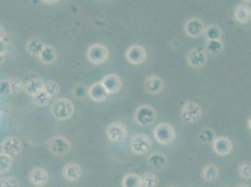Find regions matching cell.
Instances as JSON below:
<instances>
[{
	"label": "cell",
	"mask_w": 251,
	"mask_h": 187,
	"mask_svg": "<svg viewBox=\"0 0 251 187\" xmlns=\"http://www.w3.org/2000/svg\"><path fill=\"white\" fill-rule=\"evenodd\" d=\"M141 181L143 187H157L158 186V178L155 173H143L141 176Z\"/></svg>",
	"instance_id": "cell-28"
},
{
	"label": "cell",
	"mask_w": 251,
	"mask_h": 187,
	"mask_svg": "<svg viewBox=\"0 0 251 187\" xmlns=\"http://www.w3.org/2000/svg\"><path fill=\"white\" fill-rule=\"evenodd\" d=\"M153 147L152 140L145 134H136L130 141V149L137 156L148 154Z\"/></svg>",
	"instance_id": "cell-4"
},
{
	"label": "cell",
	"mask_w": 251,
	"mask_h": 187,
	"mask_svg": "<svg viewBox=\"0 0 251 187\" xmlns=\"http://www.w3.org/2000/svg\"><path fill=\"white\" fill-rule=\"evenodd\" d=\"M32 99H33L34 104L36 106H38V107H45V106H47L50 103L51 100H52L47 95V93L44 90H42V92H40L39 94L34 96Z\"/></svg>",
	"instance_id": "cell-30"
},
{
	"label": "cell",
	"mask_w": 251,
	"mask_h": 187,
	"mask_svg": "<svg viewBox=\"0 0 251 187\" xmlns=\"http://www.w3.org/2000/svg\"><path fill=\"white\" fill-rule=\"evenodd\" d=\"M107 139L112 143H120L125 141L127 137V129L125 124L121 122H112L109 124L105 130Z\"/></svg>",
	"instance_id": "cell-7"
},
{
	"label": "cell",
	"mask_w": 251,
	"mask_h": 187,
	"mask_svg": "<svg viewBox=\"0 0 251 187\" xmlns=\"http://www.w3.org/2000/svg\"><path fill=\"white\" fill-rule=\"evenodd\" d=\"M4 60H5V58H4V56L3 55H0V66L4 63Z\"/></svg>",
	"instance_id": "cell-39"
},
{
	"label": "cell",
	"mask_w": 251,
	"mask_h": 187,
	"mask_svg": "<svg viewBox=\"0 0 251 187\" xmlns=\"http://www.w3.org/2000/svg\"><path fill=\"white\" fill-rule=\"evenodd\" d=\"M39 58L43 64H46V65L54 64L57 59L56 49L51 45H45L41 55L39 56Z\"/></svg>",
	"instance_id": "cell-22"
},
{
	"label": "cell",
	"mask_w": 251,
	"mask_h": 187,
	"mask_svg": "<svg viewBox=\"0 0 251 187\" xmlns=\"http://www.w3.org/2000/svg\"><path fill=\"white\" fill-rule=\"evenodd\" d=\"M46 44L43 43V42L39 39H32L27 43V52L32 57H38L41 55L44 46Z\"/></svg>",
	"instance_id": "cell-23"
},
{
	"label": "cell",
	"mask_w": 251,
	"mask_h": 187,
	"mask_svg": "<svg viewBox=\"0 0 251 187\" xmlns=\"http://www.w3.org/2000/svg\"><path fill=\"white\" fill-rule=\"evenodd\" d=\"M73 96L78 100H83L87 96V89L82 85H78L73 89Z\"/></svg>",
	"instance_id": "cell-36"
},
{
	"label": "cell",
	"mask_w": 251,
	"mask_h": 187,
	"mask_svg": "<svg viewBox=\"0 0 251 187\" xmlns=\"http://www.w3.org/2000/svg\"><path fill=\"white\" fill-rule=\"evenodd\" d=\"M141 176L135 173H127L122 179V187H141Z\"/></svg>",
	"instance_id": "cell-26"
},
{
	"label": "cell",
	"mask_w": 251,
	"mask_h": 187,
	"mask_svg": "<svg viewBox=\"0 0 251 187\" xmlns=\"http://www.w3.org/2000/svg\"><path fill=\"white\" fill-rule=\"evenodd\" d=\"M239 175L245 179V180H250L251 178V162H243L238 169Z\"/></svg>",
	"instance_id": "cell-34"
},
{
	"label": "cell",
	"mask_w": 251,
	"mask_h": 187,
	"mask_svg": "<svg viewBox=\"0 0 251 187\" xmlns=\"http://www.w3.org/2000/svg\"><path fill=\"white\" fill-rule=\"evenodd\" d=\"M62 174L68 182H77L82 176V169L76 163H69L63 168Z\"/></svg>",
	"instance_id": "cell-18"
},
{
	"label": "cell",
	"mask_w": 251,
	"mask_h": 187,
	"mask_svg": "<svg viewBox=\"0 0 251 187\" xmlns=\"http://www.w3.org/2000/svg\"><path fill=\"white\" fill-rule=\"evenodd\" d=\"M154 137L157 142L162 145L173 144L176 138L174 128L168 123H161L154 129Z\"/></svg>",
	"instance_id": "cell-2"
},
{
	"label": "cell",
	"mask_w": 251,
	"mask_h": 187,
	"mask_svg": "<svg viewBox=\"0 0 251 187\" xmlns=\"http://www.w3.org/2000/svg\"><path fill=\"white\" fill-rule=\"evenodd\" d=\"M202 175L205 182L212 183V182L216 181L218 179V177L220 176V171L217 166H215L214 164H209L204 168Z\"/></svg>",
	"instance_id": "cell-25"
},
{
	"label": "cell",
	"mask_w": 251,
	"mask_h": 187,
	"mask_svg": "<svg viewBox=\"0 0 251 187\" xmlns=\"http://www.w3.org/2000/svg\"><path fill=\"white\" fill-rule=\"evenodd\" d=\"M23 151V144L16 137H8L1 144V153L12 158Z\"/></svg>",
	"instance_id": "cell-9"
},
{
	"label": "cell",
	"mask_w": 251,
	"mask_h": 187,
	"mask_svg": "<svg viewBox=\"0 0 251 187\" xmlns=\"http://www.w3.org/2000/svg\"><path fill=\"white\" fill-rule=\"evenodd\" d=\"M144 87L146 91L151 95H158L161 93L164 87V83L162 79L157 75H150L146 78Z\"/></svg>",
	"instance_id": "cell-16"
},
{
	"label": "cell",
	"mask_w": 251,
	"mask_h": 187,
	"mask_svg": "<svg viewBox=\"0 0 251 187\" xmlns=\"http://www.w3.org/2000/svg\"><path fill=\"white\" fill-rule=\"evenodd\" d=\"M0 187H20V184L14 176H6L0 179Z\"/></svg>",
	"instance_id": "cell-35"
},
{
	"label": "cell",
	"mask_w": 251,
	"mask_h": 187,
	"mask_svg": "<svg viewBox=\"0 0 251 187\" xmlns=\"http://www.w3.org/2000/svg\"><path fill=\"white\" fill-rule=\"evenodd\" d=\"M203 115V110L199 104L193 101L185 103L181 111L182 120L188 124H195Z\"/></svg>",
	"instance_id": "cell-6"
},
{
	"label": "cell",
	"mask_w": 251,
	"mask_h": 187,
	"mask_svg": "<svg viewBox=\"0 0 251 187\" xmlns=\"http://www.w3.org/2000/svg\"><path fill=\"white\" fill-rule=\"evenodd\" d=\"M51 112L53 116L57 120L66 121L73 115L74 105L70 100L66 98H60L54 101L52 104Z\"/></svg>",
	"instance_id": "cell-1"
},
{
	"label": "cell",
	"mask_w": 251,
	"mask_h": 187,
	"mask_svg": "<svg viewBox=\"0 0 251 187\" xmlns=\"http://www.w3.org/2000/svg\"><path fill=\"white\" fill-rule=\"evenodd\" d=\"M24 92V83L19 79H10L8 80V94L12 96L19 95Z\"/></svg>",
	"instance_id": "cell-27"
},
{
	"label": "cell",
	"mask_w": 251,
	"mask_h": 187,
	"mask_svg": "<svg viewBox=\"0 0 251 187\" xmlns=\"http://www.w3.org/2000/svg\"><path fill=\"white\" fill-rule=\"evenodd\" d=\"M148 164L151 168L156 170L164 169L168 165V158L162 153H153L151 154L148 158Z\"/></svg>",
	"instance_id": "cell-21"
},
{
	"label": "cell",
	"mask_w": 251,
	"mask_h": 187,
	"mask_svg": "<svg viewBox=\"0 0 251 187\" xmlns=\"http://www.w3.org/2000/svg\"><path fill=\"white\" fill-rule=\"evenodd\" d=\"M205 49L212 55H219L223 51V43L221 41H209L206 43Z\"/></svg>",
	"instance_id": "cell-31"
},
{
	"label": "cell",
	"mask_w": 251,
	"mask_h": 187,
	"mask_svg": "<svg viewBox=\"0 0 251 187\" xmlns=\"http://www.w3.org/2000/svg\"><path fill=\"white\" fill-rule=\"evenodd\" d=\"M6 30L4 29V27L0 24V41H4L6 38Z\"/></svg>",
	"instance_id": "cell-38"
},
{
	"label": "cell",
	"mask_w": 251,
	"mask_h": 187,
	"mask_svg": "<svg viewBox=\"0 0 251 187\" xmlns=\"http://www.w3.org/2000/svg\"><path fill=\"white\" fill-rule=\"evenodd\" d=\"M200 140L204 143V144H212L214 142V140L217 138V135L215 133V131L211 129H204L199 136Z\"/></svg>",
	"instance_id": "cell-33"
},
{
	"label": "cell",
	"mask_w": 251,
	"mask_h": 187,
	"mask_svg": "<svg viewBox=\"0 0 251 187\" xmlns=\"http://www.w3.org/2000/svg\"><path fill=\"white\" fill-rule=\"evenodd\" d=\"M204 24L199 18H191L185 25V32L190 38H199L204 34Z\"/></svg>",
	"instance_id": "cell-13"
},
{
	"label": "cell",
	"mask_w": 251,
	"mask_h": 187,
	"mask_svg": "<svg viewBox=\"0 0 251 187\" xmlns=\"http://www.w3.org/2000/svg\"><path fill=\"white\" fill-rule=\"evenodd\" d=\"M251 17V8L246 4H240L235 10V19L241 23L247 24L250 22Z\"/></svg>",
	"instance_id": "cell-20"
},
{
	"label": "cell",
	"mask_w": 251,
	"mask_h": 187,
	"mask_svg": "<svg viewBox=\"0 0 251 187\" xmlns=\"http://www.w3.org/2000/svg\"><path fill=\"white\" fill-rule=\"evenodd\" d=\"M43 90L47 93V95L51 99H53V98H55L60 93V86H59V85L56 82L51 81V82H48V83H46L44 85V89Z\"/></svg>",
	"instance_id": "cell-32"
},
{
	"label": "cell",
	"mask_w": 251,
	"mask_h": 187,
	"mask_svg": "<svg viewBox=\"0 0 251 187\" xmlns=\"http://www.w3.org/2000/svg\"><path fill=\"white\" fill-rule=\"evenodd\" d=\"M49 149L55 156L64 157L71 151V144L65 137L56 136L50 140Z\"/></svg>",
	"instance_id": "cell-8"
},
{
	"label": "cell",
	"mask_w": 251,
	"mask_h": 187,
	"mask_svg": "<svg viewBox=\"0 0 251 187\" xmlns=\"http://www.w3.org/2000/svg\"><path fill=\"white\" fill-rule=\"evenodd\" d=\"M86 56L90 63L94 65H102L109 59L110 53L105 45L95 43L89 46L86 52Z\"/></svg>",
	"instance_id": "cell-3"
},
{
	"label": "cell",
	"mask_w": 251,
	"mask_h": 187,
	"mask_svg": "<svg viewBox=\"0 0 251 187\" xmlns=\"http://www.w3.org/2000/svg\"><path fill=\"white\" fill-rule=\"evenodd\" d=\"M87 96L95 102H103L107 100L108 94L100 82L94 83L87 89Z\"/></svg>",
	"instance_id": "cell-17"
},
{
	"label": "cell",
	"mask_w": 251,
	"mask_h": 187,
	"mask_svg": "<svg viewBox=\"0 0 251 187\" xmlns=\"http://www.w3.org/2000/svg\"><path fill=\"white\" fill-rule=\"evenodd\" d=\"M45 83L40 78L29 79L24 84V92L31 98L42 92L44 89Z\"/></svg>",
	"instance_id": "cell-19"
},
{
	"label": "cell",
	"mask_w": 251,
	"mask_h": 187,
	"mask_svg": "<svg viewBox=\"0 0 251 187\" xmlns=\"http://www.w3.org/2000/svg\"><path fill=\"white\" fill-rule=\"evenodd\" d=\"M176 187V186H172V187Z\"/></svg>",
	"instance_id": "cell-41"
},
{
	"label": "cell",
	"mask_w": 251,
	"mask_h": 187,
	"mask_svg": "<svg viewBox=\"0 0 251 187\" xmlns=\"http://www.w3.org/2000/svg\"><path fill=\"white\" fill-rule=\"evenodd\" d=\"M214 152L220 157H227L233 151V144L227 137H217L212 143Z\"/></svg>",
	"instance_id": "cell-12"
},
{
	"label": "cell",
	"mask_w": 251,
	"mask_h": 187,
	"mask_svg": "<svg viewBox=\"0 0 251 187\" xmlns=\"http://www.w3.org/2000/svg\"><path fill=\"white\" fill-rule=\"evenodd\" d=\"M100 84L104 87L108 95L116 94L122 88V81L120 77L114 73H110L104 76L100 81Z\"/></svg>",
	"instance_id": "cell-11"
},
{
	"label": "cell",
	"mask_w": 251,
	"mask_h": 187,
	"mask_svg": "<svg viewBox=\"0 0 251 187\" xmlns=\"http://www.w3.org/2000/svg\"><path fill=\"white\" fill-rule=\"evenodd\" d=\"M8 51V44L4 41H0V55H3Z\"/></svg>",
	"instance_id": "cell-37"
},
{
	"label": "cell",
	"mask_w": 251,
	"mask_h": 187,
	"mask_svg": "<svg viewBox=\"0 0 251 187\" xmlns=\"http://www.w3.org/2000/svg\"><path fill=\"white\" fill-rule=\"evenodd\" d=\"M147 54L145 49L139 44L130 46L126 52V58L131 65H141L145 62Z\"/></svg>",
	"instance_id": "cell-10"
},
{
	"label": "cell",
	"mask_w": 251,
	"mask_h": 187,
	"mask_svg": "<svg viewBox=\"0 0 251 187\" xmlns=\"http://www.w3.org/2000/svg\"><path fill=\"white\" fill-rule=\"evenodd\" d=\"M235 187H249L247 185H243V184H241V185H238Z\"/></svg>",
	"instance_id": "cell-40"
},
{
	"label": "cell",
	"mask_w": 251,
	"mask_h": 187,
	"mask_svg": "<svg viewBox=\"0 0 251 187\" xmlns=\"http://www.w3.org/2000/svg\"><path fill=\"white\" fill-rule=\"evenodd\" d=\"M207 42L209 41H220L221 39V29L217 25H210L206 27L203 34Z\"/></svg>",
	"instance_id": "cell-24"
},
{
	"label": "cell",
	"mask_w": 251,
	"mask_h": 187,
	"mask_svg": "<svg viewBox=\"0 0 251 187\" xmlns=\"http://www.w3.org/2000/svg\"><path fill=\"white\" fill-rule=\"evenodd\" d=\"M157 118V114L153 107L149 105H141L134 113V122L141 127H145L153 124Z\"/></svg>",
	"instance_id": "cell-5"
},
{
	"label": "cell",
	"mask_w": 251,
	"mask_h": 187,
	"mask_svg": "<svg viewBox=\"0 0 251 187\" xmlns=\"http://www.w3.org/2000/svg\"><path fill=\"white\" fill-rule=\"evenodd\" d=\"M207 62V55L200 49H192L188 55V63L190 67L198 69L204 66Z\"/></svg>",
	"instance_id": "cell-15"
},
{
	"label": "cell",
	"mask_w": 251,
	"mask_h": 187,
	"mask_svg": "<svg viewBox=\"0 0 251 187\" xmlns=\"http://www.w3.org/2000/svg\"><path fill=\"white\" fill-rule=\"evenodd\" d=\"M29 182L34 187H42L46 186L49 182V174L42 168H35L29 173Z\"/></svg>",
	"instance_id": "cell-14"
},
{
	"label": "cell",
	"mask_w": 251,
	"mask_h": 187,
	"mask_svg": "<svg viewBox=\"0 0 251 187\" xmlns=\"http://www.w3.org/2000/svg\"><path fill=\"white\" fill-rule=\"evenodd\" d=\"M13 166V158L0 153V175L9 173Z\"/></svg>",
	"instance_id": "cell-29"
}]
</instances>
